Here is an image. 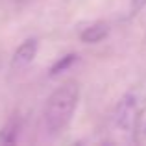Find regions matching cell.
Returning <instances> with one entry per match:
<instances>
[{"instance_id":"obj_1","label":"cell","mask_w":146,"mask_h":146,"mask_svg":"<svg viewBox=\"0 0 146 146\" xmlns=\"http://www.w3.org/2000/svg\"><path fill=\"white\" fill-rule=\"evenodd\" d=\"M80 100V87L74 82H67L57 87L44 106V128L50 135H59L68 128Z\"/></svg>"},{"instance_id":"obj_2","label":"cell","mask_w":146,"mask_h":146,"mask_svg":"<svg viewBox=\"0 0 146 146\" xmlns=\"http://www.w3.org/2000/svg\"><path fill=\"white\" fill-rule=\"evenodd\" d=\"M144 109H146V98L143 96V93H139V91L128 93L126 96H122L117 109H115L113 115L115 128L124 135H133L137 131V126L141 122Z\"/></svg>"},{"instance_id":"obj_3","label":"cell","mask_w":146,"mask_h":146,"mask_svg":"<svg viewBox=\"0 0 146 146\" xmlns=\"http://www.w3.org/2000/svg\"><path fill=\"white\" fill-rule=\"evenodd\" d=\"M35 54H37V41L35 39H26L21 46L15 50V54H13V59H11L13 68H24V67H28V65L33 61Z\"/></svg>"},{"instance_id":"obj_4","label":"cell","mask_w":146,"mask_h":146,"mask_svg":"<svg viewBox=\"0 0 146 146\" xmlns=\"http://www.w3.org/2000/svg\"><path fill=\"white\" fill-rule=\"evenodd\" d=\"M107 33H109V26H107L106 22H96V24H93V26L83 30L80 39H82L83 43L94 44V43H100L102 39H106Z\"/></svg>"},{"instance_id":"obj_5","label":"cell","mask_w":146,"mask_h":146,"mask_svg":"<svg viewBox=\"0 0 146 146\" xmlns=\"http://www.w3.org/2000/svg\"><path fill=\"white\" fill-rule=\"evenodd\" d=\"M144 7H146V0H131V4H129V13L137 15L141 9H144Z\"/></svg>"}]
</instances>
